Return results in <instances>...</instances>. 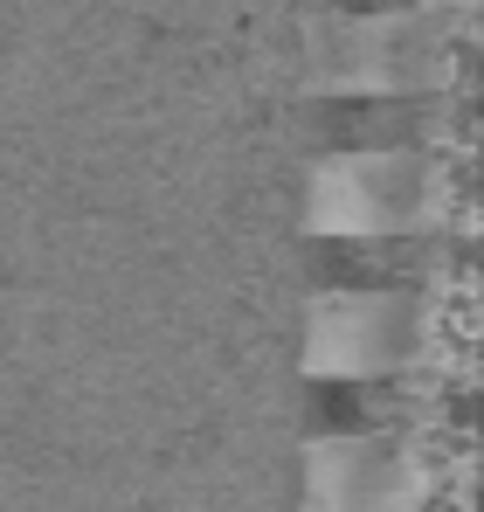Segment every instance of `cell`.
Segmentation results:
<instances>
[{
	"instance_id": "6da1fadb",
	"label": "cell",
	"mask_w": 484,
	"mask_h": 512,
	"mask_svg": "<svg viewBox=\"0 0 484 512\" xmlns=\"http://www.w3.org/2000/svg\"><path fill=\"white\" fill-rule=\"evenodd\" d=\"M312 381H478V270L443 263L415 284H325L305 305Z\"/></svg>"
},
{
	"instance_id": "7a4b0ae2",
	"label": "cell",
	"mask_w": 484,
	"mask_h": 512,
	"mask_svg": "<svg viewBox=\"0 0 484 512\" xmlns=\"http://www.w3.org/2000/svg\"><path fill=\"white\" fill-rule=\"evenodd\" d=\"M367 429L305 443V512H471L478 436L450 416V388L381 381Z\"/></svg>"
},
{
	"instance_id": "3957f363",
	"label": "cell",
	"mask_w": 484,
	"mask_h": 512,
	"mask_svg": "<svg viewBox=\"0 0 484 512\" xmlns=\"http://www.w3.org/2000/svg\"><path fill=\"white\" fill-rule=\"evenodd\" d=\"M305 84L319 97H464L478 63V0H408V7H312Z\"/></svg>"
},
{
	"instance_id": "277c9868",
	"label": "cell",
	"mask_w": 484,
	"mask_h": 512,
	"mask_svg": "<svg viewBox=\"0 0 484 512\" xmlns=\"http://www.w3.org/2000/svg\"><path fill=\"white\" fill-rule=\"evenodd\" d=\"M312 236H471V160L436 146H346L305 180Z\"/></svg>"
}]
</instances>
